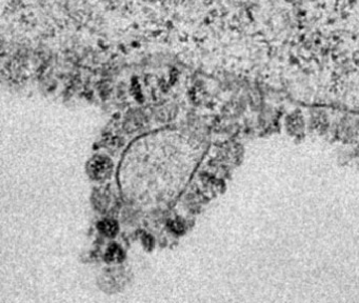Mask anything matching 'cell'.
Returning <instances> with one entry per match:
<instances>
[{"label":"cell","instance_id":"obj_2","mask_svg":"<svg viewBox=\"0 0 359 303\" xmlns=\"http://www.w3.org/2000/svg\"><path fill=\"white\" fill-rule=\"evenodd\" d=\"M99 229H100V232L106 236L113 237L118 231V226L117 223L113 220H105L99 224Z\"/></svg>","mask_w":359,"mask_h":303},{"label":"cell","instance_id":"obj_1","mask_svg":"<svg viewBox=\"0 0 359 303\" xmlns=\"http://www.w3.org/2000/svg\"><path fill=\"white\" fill-rule=\"evenodd\" d=\"M89 174L93 179L102 180L112 173L113 164L111 160L105 156H97L89 163Z\"/></svg>","mask_w":359,"mask_h":303},{"label":"cell","instance_id":"obj_3","mask_svg":"<svg viewBox=\"0 0 359 303\" xmlns=\"http://www.w3.org/2000/svg\"><path fill=\"white\" fill-rule=\"evenodd\" d=\"M123 258V252L121 249L117 246H112L110 247L109 250L107 251L106 254V259L109 262H115V261H120Z\"/></svg>","mask_w":359,"mask_h":303},{"label":"cell","instance_id":"obj_4","mask_svg":"<svg viewBox=\"0 0 359 303\" xmlns=\"http://www.w3.org/2000/svg\"><path fill=\"white\" fill-rule=\"evenodd\" d=\"M170 227H171L172 231L175 232V233H181V232L183 231V224H182L180 221H178V220L172 221Z\"/></svg>","mask_w":359,"mask_h":303}]
</instances>
